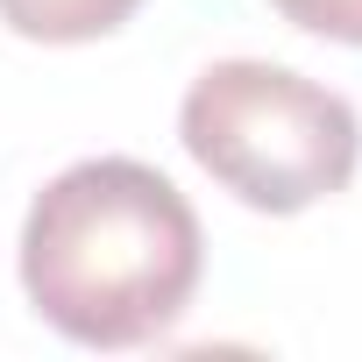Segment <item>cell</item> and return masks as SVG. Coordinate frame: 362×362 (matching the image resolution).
Masks as SVG:
<instances>
[{
	"label": "cell",
	"mask_w": 362,
	"mask_h": 362,
	"mask_svg": "<svg viewBox=\"0 0 362 362\" xmlns=\"http://www.w3.org/2000/svg\"><path fill=\"white\" fill-rule=\"evenodd\" d=\"M192 163L256 214H305L334 199L362 163V121L334 86L263 57H221L177 107Z\"/></svg>",
	"instance_id": "7a4b0ae2"
},
{
	"label": "cell",
	"mask_w": 362,
	"mask_h": 362,
	"mask_svg": "<svg viewBox=\"0 0 362 362\" xmlns=\"http://www.w3.org/2000/svg\"><path fill=\"white\" fill-rule=\"evenodd\" d=\"M270 8L305 29V36H327V43H362V0H270Z\"/></svg>",
	"instance_id": "277c9868"
},
{
	"label": "cell",
	"mask_w": 362,
	"mask_h": 362,
	"mask_svg": "<svg viewBox=\"0 0 362 362\" xmlns=\"http://www.w3.org/2000/svg\"><path fill=\"white\" fill-rule=\"evenodd\" d=\"M206 270L199 214L156 163L86 156L22 221V291L78 348H142L192 305Z\"/></svg>",
	"instance_id": "6da1fadb"
},
{
	"label": "cell",
	"mask_w": 362,
	"mask_h": 362,
	"mask_svg": "<svg viewBox=\"0 0 362 362\" xmlns=\"http://www.w3.org/2000/svg\"><path fill=\"white\" fill-rule=\"evenodd\" d=\"M142 0H0V22L29 43H93L114 36Z\"/></svg>",
	"instance_id": "3957f363"
}]
</instances>
